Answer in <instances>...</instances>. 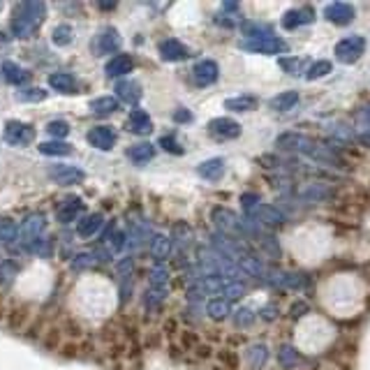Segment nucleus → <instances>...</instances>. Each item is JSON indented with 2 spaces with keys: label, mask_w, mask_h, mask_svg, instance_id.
Instances as JSON below:
<instances>
[{
  "label": "nucleus",
  "mask_w": 370,
  "mask_h": 370,
  "mask_svg": "<svg viewBox=\"0 0 370 370\" xmlns=\"http://www.w3.org/2000/svg\"><path fill=\"white\" fill-rule=\"evenodd\" d=\"M102 10H116V3H100Z\"/></svg>",
  "instance_id": "09e8293b"
},
{
  "label": "nucleus",
  "mask_w": 370,
  "mask_h": 370,
  "mask_svg": "<svg viewBox=\"0 0 370 370\" xmlns=\"http://www.w3.org/2000/svg\"><path fill=\"white\" fill-rule=\"evenodd\" d=\"M132 70H134V61H132V56H128V54H118V56H114L111 61L107 63L105 75H107L109 79H121V77H128Z\"/></svg>",
  "instance_id": "6ab92c4d"
},
{
  "label": "nucleus",
  "mask_w": 370,
  "mask_h": 370,
  "mask_svg": "<svg viewBox=\"0 0 370 370\" xmlns=\"http://www.w3.org/2000/svg\"><path fill=\"white\" fill-rule=\"evenodd\" d=\"M333 72V63L331 61H315L310 68L306 70V77L308 82H317V79H324V77H329Z\"/></svg>",
  "instance_id": "473e14b6"
},
{
  "label": "nucleus",
  "mask_w": 370,
  "mask_h": 370,
  "mask_svg": "<svg viewBox=\"0 0 370 370\" xmlns=\"http://www.w3.org/2000/svg\"><path fill=\"white\" fill-rule=\"evenodd\" d=\"M224 10H238V5L236 3H222Z\"/></svg>",
  "instance_id": "8fccbe9b"
},
{
  "label": "nucleus",
  "mask_w": 370,
  "mask_h": 370,
  "mask_svg": "<svg viewBox=\"0 0 370 370\" xmlns=\"http://www.w3.org/2000/svg\"><path fill=\"white\" fill-rule=\"evenodd\" d=\"M84 213V201L82 197H77V194H68L61 204H58V222H63V224H68V222H75L79 215Z\"/></svg>",
  "instance_id": "f3484780"
},
{
  "label": "nucleus",
  "mask_w": 370,
  "mask_h": 370,
  "mask_svg": "<svg viewBox=\"0 0 370 370\" xmlns=\"http://www.w3.org/2000/svg\"><path fill=\"white\" fill-rule=\"evenodd\" d=\"M102 227H105V215L102 213H88L79 220L77 234L82 238H93V236H98V231H102Z\"/></svg>",
  "instance_id": "412c9836"
},
{
  "label": "nucleus",
  "mask_w": 370,
  "mask_h": 370,
  "mask_svg": "<svg viewBox=\"0 0 370 370\" xmlns=\"http://www.w3.org/2000/svg\"><path fill=\"white\" fill-rule=\"evenodd\" d=\"M121 47H123V38L118 35L116 28H105L95 40V54L98 56H107V54L118 56Z\"/></svg>",
  "instance_id": "2eb2a0df"
},
{
  "label": "nucleus",
  "mask_w": 370,
  "mask_h": 370,
  "mask_svg": "<svg viewBox=\"0 0 370 370\" xmlns=\"http://www.w3.org/2000/svg\"><path fill=\"white\" fill-rule=\"evenodd\" d=\"M278 364L282 368H296L301 364V354L289 345H282L278 350Z\"/></svg>",
  "instance_id": "c9c22d12"
},
{
  "label": "nucleus",
  "mask_w": 370,
  "mask_h": 370,
  "mask_svg": "<svg viewBox=\"0 0 370 370\" xmlns=\"http://www.w3.org/2000/svg\"><path fill=\"white\" fill-rule=\"evenodd\" d=\"M38 148H40L42 155H49V157H68V155H72V146H70V144L68 141H58V139L42 141Z\"/></svg>",
  "instance_id": "c85d7f7f"
},
{
  "label": "nucleus",
  "mask_w": 370,
  "mask_h": 370,
  "mask_svg": "<svg viewBox=\"0 0 370 370\" xmlns=\"http://www.w3.org/2000/svg\"><path fill=\"white\" fill-rule=\"evenodd\" d=\"M45 229H47V217L42 213H31L28 217H24V222L19 227V241L24 243V250H28L40 238H45Z\"/></svg>",
  "instance_id": "0eeeda50"
},
{
  "label": "nucleus",
  "mask_w": 370,
  "mask_h": 370,
  "mask_svg": "<svg viewBox=\"0 0 370 370\" xmlns=\"http://www.w3.org/2000/svg\"><path fill=\"white\" fill-rule=\"evenodd\" d=\"M105 245L109 248V255H118V252L125 248V231L109 229L107 231V238H105Z\"/></svg>",
  "instance_id": "f704fd0d"
},
{
  "label": "nucleus",
  "mask_w": 370,
  "mask_h": 370,
  "mask_svg": "<svg viewBox=\"0 0 370 370\" xmlns=\"http://www.w3.org/2000/svg\"><path fill=\"white\" fill-rule=\"evenodd\" d=\"M3 137H5V141L10 144V146H14V148H26V146H31V144L35 141L38 132H35V128L31 125V123H24V121H7L5 125H3Z\"/></svg>",
  "instance_id": "39448f33"
},
{
  "label": "nucleus",
  "mask_w": 370,
  "mask_h": 370,
  "mask_svg": "<svg viewBox=\"0 0 370 370\" xmlns=\"http://www.w3.org/2000/svg\"><path fill=\"white\" fill-rule=\"evenodd\" d=\"M324 17L326 21H331L333 26H350L354 17H357V10H354L352 3L338 0V3H329L324 7Z\"/></svg>",
  "instance_id": "9d476101"
},
{
  "label": "nucleus",
  "mask_w": 370,
  "mask_h": 370,
  "mask_svg": "<svg viewBox=\"0 0 370 370\" xmlns=\"http://www.w3.org/2000/svg\"><path fill=\"white\" fill-rule=\"evenodd\" d=\"M217 77H220V68H217V63L211 61V58H204V61H199L192 68V79L199 88H208V86H213L217 82Z\"/></svg>",
  "instance_id": "f8f14e48"
},
{
  "label": "nucleus",
  "mask_w": 370,
  "mask_h": 370,
  "mask_svg": "<svg viewBox=\"0 0 370 370\" xmlns=\"http://www.w3.org/2000/svg\"><path fill=\"white\" fill-rule=\"evenodd\" d=\"M245 357H248V364H250L252 370H259V368H264V364H266L268 350L264 345H250L248 352H245Z\"/></svg>",
  "instance_id": "2f4dec72"
},
{
  "label": "nucleus",
  "mask_w": 370,
  "mask_h": 370,
  "mask_svg": "<svg viewBox=\"0 0 370 370\" xmlns=\"http://www.w3.org/2000/svg\"><path fill=\"white\" fill-rule=\"evenodd\" d=\"M206 313L211 319H224L231 313V303L227 299H220V296H217V299L206 303Z\"/></svg>",
  "instance_id": "72a5a7b5"
},
{
  "label": "nucleus",
  "mask_w": 370,
  "mask_h": 370,
  "mask_svg": "<svg viewBox=\"0 0 370 370\" xmlns=\"http://www.w3.org/2000/svg\"><path fill=\"white\" fill-rule=\"evenodd\" d=\"M45 98H47V91H42V88H24L17 93L19 102H42Z\"/></svg>",
  "instance_id": "a19ab883"
},
{
  "label": "nucleus",
  "mask_w": 370,
  "mask_h": 370,
  "mask_svg": "<svg viewBox=\"0 0 370 370\" xmlns=\"http://www.w3.org/2000/svg\"><path fill=\"white\" fill-rule=\"evenodd\" d=\"M157 54L167 63H180V61H185V58H190V49L176 38H167L157 45Z\"/></svg>",
  "instance_id": "ddd939ff"
},
{
  "label": "nucleus",
  "mask_w": 370,
  "mask_h": 370,
  "mask_svg": "<svg viewBox=\"0 0 370 370\" xmlns=\"http://www.w3.org/2000/svg\"><path fill=\"white\" fill-rule=\"evenodd\" d=\"M255 310L252 308H238L234 313V324L241 326V329H248V326H252V322H255Z\"/></svg>",
  "instance_id": "ea45409f"
},
{
  "label": "nucleus",
  "mask_w": 370,
  "mask_h": 370,
  "mask_svg": "<svg viewBox=\"0 0 370 370\" xmlns=\"http://www.w3.org/2000/svg\"><path fill=\"white\" fill-rule=\"evenodd\" d=\"M359 141L364 144V146H370V130H364V132L359 134Z\"/></svg>",
  "instance_id": "de8ad7c7"
},
{
  "label": "nucleus",
  "mask_w": 370,
  "mask_h": 370,
  "mask_svg": "<svg viewBox=\"0 0 370 370\" xmlns=\"http://www.w3.org/2000/svg\"><path fill=\"white\" fill-rule=\"evenodd\" d=\"M299 105V93L296 91H285V93H278L275 98L268 100V109H273V111H289V109H294Z\"/></svg>",
  "instance_id": "a878e982"
},
{
  "label": "nucleus",
  "mask_w": 370,
  "mask_h": 370,
  "mask_svg": "<svg viewBox=\"0 0 370 370\" xmlns=\"http://www.w3.org/2000/svg\"><path fill=\"white\" fill-rule=\"evenodd\" d=\"M128 130L134 134H151L153 132V121L144 109H132V114L128 118Z\"/></svg>",
  "instance_id": "4be33fe9"
},
{
  "label": "nucleus",
  "mask_w": 370,
  "mask_h": 370,
  "mask_svg": "<svg viewBox=\"0 0 370 370\" xmlns=\"http://www.w3.org/2000/svg\"><path fill=\"white\" fill-rule=\"evenodd\" d=\"M333 54H336V61L345 65H354L366 54V38L364 35H347V38H343L336 45Z\"/></svg>",
  "instance_id": "423d86ee"
},
{
  "label": "nucleus",
  "mask_w": 370,
  "mask_h": 370,
  "mask_svg": "<svg viewBox=\"0 0 370 370\" xmlns=\"http://www.w3.org/2000/svg\"><path fill=\"white\" fill-rule=\"evenodd\" d=\"M280 68L282 70H287V75H299L301 72V65L306 63L303 58H292V56H285V58H280Z\"/></svg>",
  "instance_id": "79ce46f5"
},
{
  "label": "nucleus",
  "mask_w": 370,
  "mask_h": 370,
  "mask_svg": "<svg viewBox=\"0 0 370 370\" xmlns=\"http://www.w3.org/2000/svg\"><path fill=\"white\" fill-rule=\"evenodd\" d=\"M160 146H162L167 153H174V155H180V153H183L180 144L174 139V137H160Z\"/></svg>",
  "instance_id": "c03bdc74"
},
{
  "label": "nucleus",
  "mask_w": 370,
  "mask_h": 370,
  "mask_svg": "<svg viewBox=\"0 0 370 370\" xmlns=\"http://www.w3.org/2000/svg\"><path fill=\"white\" fill-rule=\"evenodd\" d=\"M255 107H257L255 95H236V98L224 100V109H227V111H236V114L252 111Z\"/></svg>",
  "instance_id": "cd10ccee"
},
{
  "label": "nucleus",
  "mask_w": 370,
  "mask_h": 370,
  "mask_svg": "<svg viewBox=\"0 0 370 370\" xmlns=\"http://www.w3.org/2000/svg\"><path fill=\"white\" fill-rule=\"evenodd\" d=\"M0 72H3V79L10 86H24L31 82V72L21 68L19 63L14 61H5L3 65H0Z\"/></svg>",
  "instance_id": "aec40b11"
},
{
  "label": "nucleus",
  "mask_w": 370,
  "mask_h": 370,
  "mask_svg": "<svg viewBox=\"0 0 370 370\" xmlns=\"http://www.w3.org/2000/svg\"><path fill=\"white\" fill-rule=\"evenodd\" d=\"M238 49L250 54H264V56H278V54H287L289 45L287 40H282L280 35H262V38H243L238 42Z\"/></svg>",
  "instance_id": "20e7f679"
},
{
  "label": "nucleus",
  "mask_w": 370,
  "mask_h": 370,
  "mask_svg": "<svg viewBox=\"0 0 370 370\" xmlns=\"http://www.w3.org/2000/svg\"><path fill=\"white\" fill-rule=\"evenodd\" d=\"M315 10L310 5L306 7H294V10H289L282 14V19H280V24L285 31H296V28H301V26H310V24H315Z\"/></svg>",
  "instance_id": "9b49d317"
},
{
  "label": "nucleus",
  "mask_w": 370,
  "mask_h": 370,
  "mask_svg": "<svg viewBox=\"0 0 370 370\" xmlns=\"http://www.w3.org/2000/svg\"><path fill=\"white\" fill-rule=\"evenodd\" d=\"M17 264L14 262H5L3 266H0V282H3V285H10V282L14 280V275H17Z\"/></svg>",
  "instance_id": "37998d69"
},
{
  "label": "nucleus",
  "mask_w": 370,
  "mask_h": 370,
  "mask_svg": "<svg viewBox=\"0 0 370 370\" xmlns=\"http://www.w3.org/2000/svg\"><path fill=\"white\" fill-rule=\"evenodd\" d=\"M224 169H227L224 157H211V160H204V162L197 167V174L204 180H220L224 176Z\"/></svg>",
  "instance_id": "b1692460"
},
{
  "label": "nucleus",
  "mask_w": 370,
  "mask_h": 370,
  "mask_svg": "<svg viewBox=\"0 0 370 370\" xmlns=\"http://www.w3.org/2000/svg\"><path fill=\"white\" fill-rule=\"evenodd\" d=\"M116 98L121 100V102H125V105H139V100H141V84L139 82H134V79H123V82H116Z\"/></svg>",
  "instance_id": "a211bd4d"
},
{
  "label": "nucleus",
  "mask_w": 370,
  "mask_h": 370,
  "mask_svg": "<svg viewBox=\"0 0 370 370\" xmlns=\"http://www.w3.org/2000/svg\"><path fill=\"white\" fill-rule=\"evenodd\" d=\"M275 146L282 148V151H292V153H301L310 157L313 162L319 164H329V167H340L343 164V160L336 153V148L329 146V144L324 141H317L313 137H306V134H299V132H285L280 134L278 139H275Z\"/></svg>",
  "instance_id": "f257e3e1"
},
{
  "label": "nucleus",
  "mask_w": 370,
  "mask_h": 370,
  "mask_svg": "<svg viewBox=\"0 0 370 370\" xmlns=\"http://www.w3.org/2000/svg\"><path fill=\"white\" fill-rule=\"evenodd\" d=\"M128 157L132 160L134 164H146L151 160L155 157V146L148 141H141V144H134V146L128 148Z\"/></svg>",
  "instance_id": "bb28decb"
},
{
  "label": "nucleus",
  "mask_w": 370,
  "mask_h": 370,
  "mask_svg": "<svg viewBox=\"0 0 370 370\" xmlns=\"http://www.w3.org/2000/svg\"><path fill=\"white\" fill-rule=\"evenodd\" d=\"M241 206L243 213L248 220H252L255 224H268V227H280V224L287 222V215L275 208L271 204H264L259 199V194H243L241 197Z\"/></svg>",
  "instance_id": "7ed1b4c3"
},
{
  "label": "nucleus",
  "mask_w": 370,
  "mask_h": 370,
  "mask_svg": "<svg viewBox=\"0 0 370 370\" xmlns=\"http://www.w3.org/2000/svg\"><path fill=\"white\" fill-rule=\"evenodd\" d=\"M174 121L176 123H190L192 121V114H190V109H176V111H174Z\"/></svg>",
  "instance_id": "49530a36"
},
{
  "label": "nucleus",
  "mask_w": 370,
  "mask_h": 370,
  "mask_svg": "<svg viewBox=\"0 0 370 370\" xmlns=\"http://www.w3.org/2000/svg\"><path fill=\"white\" fill-rule=\"evenodd\" d=\"M206 128H208V134L215 137V139H222V141L238 139V137H241V132H243L241 123L234 121V118H227V116L213 118Z\"/></svg>",
  "instance_id": "6e6552de"
},
{
  "label": "nucleus",
  "mask_w": 370,
  "mask_h": 370,
  "mask_svg": "<svg viewBox=\"0 0 370 370\" xmlns=\"http://www.w3.org/2000/svg\"><path fill=\"white\" fill-rule=\"evenodd\" d=\"M45 17H47L45 3H35V0L17 3L12 12L10 31L17 40H28L40 31V26L45 24Z\"/></svg>",
  "instance_id": "f03ea898"
},
{
  "label": "nucleus",
  "mask_w": 370,
  "mask_h": 370,
  "mask_svg": "<svg viewBox=\"0 0 370 370\" xmlns=\"http://www.w3.org/2000/svg\"><path fill=\"white\" fill-rule=\"evenodd\" d=\"M49 86L58 93L72 95V93H77L79 84H77V77L72 75V72H54V75H49Z\"/></svg>",
  "instance_id": "5701e85b"
},
{
  "label": "nucleus",
  "mask_w": 370,
  "mask_h": 370,
  "mask_svg": "<svg viewBox=\"0 0 370 370\" xmlns=\"http://www.w3.org/2000/svg\"><path fill=\"white\" fill-rule=\"evenodd\" d=\"M357 123H359V125L364 128V130H370V105H364V107H361L359 111H357Z\"/></svg>",
  "instance_id": "a18cd8bd"
},
{
  "label": "nucleus",
  "mask_w": 370,
  "mask_h": 370,
  "mask_svg": "<svg viewBox=\"0 0 370 370\" xmlns=\"http://www.w3.org/2000/svg\"><path fill=\"white\" fill-rule=\"evenodd\" d=\"M49 178L58 185H77L86 178V171L75 164H52L47 169Z\"/></svg>",
  "instance_id": "1a4fd4ad"
},
{
  "label": "nucleus",
  "mask_w": 370,
  "mask_h": 370,
  "mask_svg": "<svg viewBox=\"0 0 370 370\" xmlns=\"http://www.w3.org/2000/svg\"><path fill=\"white\" fill-rule=\"evenodd\" d=\"M19 238L17 222L10 217H0V245H12Z\"/></svg>",
  "instance_id": "7c9ffc66"
},
{
  "label": "nucleus",
  "mask_w": 370,
  "mask_h": 370,
  "mask_svg": "<svg viewBox=\"0 0 370 370\" xmlns=\"http://www.w3.org/2000/svg\"><path fill=\"white\" fill-rule=\"evenodd\" d=\"M47 132L56 137L58 141H65V137L70 134V123L68 121H52L47 125Z\"/></svg>",
  "instance_id": "58836bf2"
},
{
  "label": "nucleus",
  "mask_w": 370,
  "mask_h": 370,
  "mask_svg": "<svg viewBox=\"0 0 370 370\" xmlns=\"http://www.w3.org/2000/svg\"><path fill=\"white\" fill-rule=\"evenodd\" d=\"M86 139H88V144L93 148H98V151H111L116 146V132H114V128H109V125H98V128H93L88 134H86Z\"/></svg>",
  "instance_id": "dca6fc26"
},
{
  "label": "nucleus",
  "mask_w": 370,
  "mask_h": 370,
  "mask_svg": "<svg viewBox=\"0 0 370 370\" xmlns=\"http://www.w3.org/2000/svg\"><path fill=\"white\" fill-rule=\"evenodd\" d=\"M268 282L280 289H306L310 285V278L308 275H301V273H287V271H271L266 275Z\"/></svg>",
  "instance_id": "4468645a"
},
{
  "label": "nucleus",
  "mask_w": 370,
  "mask_h": 370,
  "mask_svg": "<svg viewBox=\"0 0 370 370\" xmlns=\"http://www.w3.org/2000/svg\"><path fill=\"white\" fill-rule=\"evenodd\" d=\"M91 111L95 116H111L114 111H118V100L114 95H102L91 102Z\"/></svg>",
  "instance_id": "c756f323"
},
{
  "label": "nucleus",
  "mask_w": 370,
  "mask_h": 370,
  "mask_svg": "<svg viewBox=\"0 0 370 370\" xmlns=\"http://www.w3.org/2000/svg\"><path fill=\"white\" fill-rule=\"evenodd\" d=\"M171 252V238L164 234H151V255L157 264H162Z\"/></svg>",
  "instance_id": "393cba45"
},
{
  "label": "nucleus",
  "mask_w": 370,
  "mask_h": 370,
  "mask_svg": "<svg viewBox=\"0 0 370 370\" xmlns=\"http://www.w3.org/2000/svg\"><path fill=\"white\" fill-rule=\"evenodd\" d=\"M72 40H75V28H72L70 24H61V26L54 28L52 42L56 47H68Z\"/></svg>",
  "instance_id": "e433bc0d"
},
{
  "label": "nucleus",
  "mask_w": 370,
  "mask_h": 370,
  "mask_svg": "<svg viewBox=\"0 0 370 370\" xmlns=\"http://www.w3.org/2000/svg\"><path fill=\"white\" fill-rule=\"evenodd\" d=\"M167 285H169V271H167L164 264H155L153 271H151V287L167 289Z\"/></svg>",
  "instance_id": "4c0bfd02"
}]
</instances>
